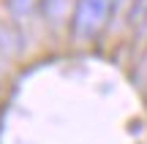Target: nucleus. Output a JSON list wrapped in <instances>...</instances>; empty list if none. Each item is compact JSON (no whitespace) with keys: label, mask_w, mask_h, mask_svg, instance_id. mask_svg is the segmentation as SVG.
Instances as JSON below:
<instances>
[{"label":"nucleus","mask_w":147,"mask_h":144,"mask_svg":"<svg viewBox=\"0 0 147 144\" xmlns=\"http://www.w3.org/2000/svg\"><path fill=\"white\" fill-rule=\"evenodd\" d=\"M109 11H112V0H76V5H74V19H71L74 38H76V41H90V38H95L106 27Z\"/></svg>","instance_id":"nucleus-1"}]
</instances>
